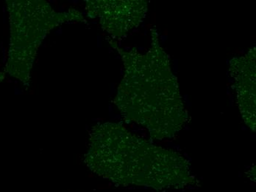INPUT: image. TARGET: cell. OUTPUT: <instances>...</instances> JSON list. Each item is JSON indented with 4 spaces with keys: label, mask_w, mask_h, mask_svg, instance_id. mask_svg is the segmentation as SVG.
<instances>
[{
    "label": "cell",
    "mask_w": 256,
    "mask_h": 192,
    "mask_svg": "<svg viewBox=\"0 0 256 192\" xmlns=\"http://www.w3.org/2000/svg\"><path fill=\"white\" fill-rule=\"evenodd\" d=\"M84 162L100 177L126 186L163 190L198 182L191 163L182 154L152 144L120 123L92 127Z\"/></svg>",
    "instance_id": "obj_2"
},
{
    "label": "cell",
    "mask_w": 256,
    "mask_h": 192,
    "mask_svg": "<svg viewBox=\"0 0 256 192\" xmlns=\"http://www.w3.org/2000/svg\"><path fill=\"white\" fill-rule=\"evenodd\" d=\"M145 0H87L86 12L98 19L103 31L113 38L122 39L140 26L148 13Z\"/></svg>",
    "instance_id": "obj_4"
},
{
    "label": "cell",
    "mask_w": 256,
    "mask_h": 192,
    "mask_svg": "<svg viewBox=\"0 0 256 192\" xmlns=\"http://www.w3.org/2000/svg\"><path fill=\"white\" fill-rule=\"evenodd\" d=\"M256 48L252 47L244 55L232 58L229 69L240 113L254 132L256 129Z\"/></svg>",
    "instance_id": "obj_5"
},
{
    "label": "cell",
    "mask_w": 256,
    "mask_h": 192,
    "mask_svg": "<svg viewBox=\"0 0 256 192\" xmlns=\"http://www.w3.org/2000/svg\"><path fill=\"white\" fill-rule=\"evenodd\" d=\"M109 44L124 65L114 100L123 119L144 126L154 140L174 137L186 124L188 115L156 28H151V46L145 54L136 48L123 50L114 41Z\"/></svg>",
    "instance_id": "obj_1"
},
{
    "label": "cell",
    "mask_w": 256,
    "mask_h": 192,
    "mask_svg": "<svg viewBox=\"0 0 256 192\" xmlns=\"http://www.w3.org/2000/svg\"><path fill=\"white\" fill-rule=\"evenodd\" d=\"M10 44L6 72L29 87L38 48L52 30L64 23H86L77 9L57 12L44 0H8Z\"/></svg>",
    "instance_id": "obj_3"
}]
</instances>
